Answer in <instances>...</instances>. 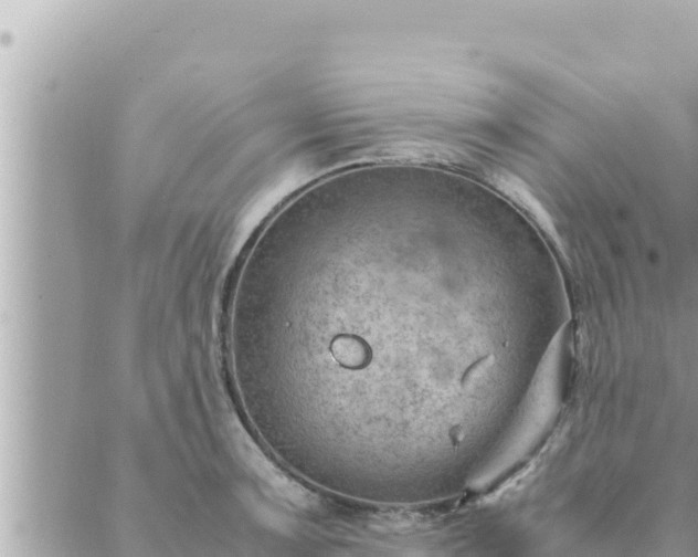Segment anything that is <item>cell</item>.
I'll return each instance as SVG.
<instances>
[{"label":"cell","instance_id":"1","mask_svg":"<svg viewBox=\"0 0 698 557\" xmlns=\"http://www.w3.org/2000/svg\"><path fill=\"white\" fill-rule=\"evenodd\" d=\"M487 180L544 234L558 252L565 255V243L552 216L522 179L507 170L497 169L488 174Z\"/></svg>","mask_w":698,"mask_h":557}]
</instances>
